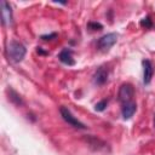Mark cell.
I'll return each mask as SVG.
<instances>
[{
	"label": "cell",
	"mask_w": 155,
	"mask_h": 155,
	"mask_svg": "<svg viewBox=\"0 0 155 155\" xmlns=\"http://www.w3.org/2000/svg\"><path fill=\"white\" fill-rule=\"evenodd\" d=\"M105 107H107V101H102V102H99V103L96 104V110L102 111V110L105 109Z\"/></svg>",
	"instance_id": "cell-11"
},
{
	"label": "cell",
	"mask_w": 155,
	"mask_h": 155,
	"mask_svg": "<svg viewBox=\"0 0 155 155\" xmlns=\"http://www.w3.org/2000/svg\"><path fill=\"white\" fill-rule=\"evenodd\" d=\"M59 59L63 62V63H65V64H69V65H73L75 62H74V59H73V56H71V51L70 50H63L61 53H59Z\"/></svg>",
	"instance_id": "cell-9"
},
{
	"label": "cell",
	"mask_w": 155,
	"mask_h": 155,
	"mask_svg": "<svg viewBox=\"0 0 155 155\" xmlns=\"http://www.w3.org/2000/svg\"><path fill=\"white\" fill-rule=\"evenodd\" d=\"M133 94H134V90H133L132 85H130V84H124V85L120 87V91H119V99H120V102H122V103L125 104V103L132 102Z\"/></svg>",
	"instance_id": "cell-3"
},
{
	"label": "cell",
	"mask_w": 155,
	"mask_h": 155,
	"mask_svg": "<svg viewBox=\"0 0 155 155\" xmlns=\"http://www.w3.org/2000/svg\"><path fill=\"white\" fill-rule=\"evenodd\" d=\"M136 108H137V105H136V103H134L133 101H132V102H128V103H125V104L122 105V110H121L122 117H124V119H130V117L134 114Z\"/></svg>",
	"instance_id": "cell-8"
},
{
	"label": "cell",
	"mask_w": 155,
	"mask_h": 155,
	"mask_svg": "<svg viewBox=\"0 0 155 155\" xmlns=\"http://www.w3.org/2000/svg\"><path fill=\"white\" fill-rule=\"evenodd\" d=\"M7 54L12 62H21L25 56V47L18 41H10L7 45Z\"/></svg>",
	"instance_id": "cell-1"
},
{
	"label": "cell",
	"mask_w": 155,
	"mask_h": 155,
	"mask_svg": "<svg viewBox=\"0 0 155 155\" xmlns=\"http://www.w3.org/2000/svg\"><path fill=\"white\" fill-rule=\"evenodd\" d=\"M108 79V70L104 68V67H101L97 69V71L94 73V76H93V80L97 85H103Z\"/></svg>",
	"instance_id": "cell-7"
},
{
	"label": "cell",
	"mask_w": 155,
	"mask_h": 155,
	"mask_svg": "<svg viewBox=\"0 0 155 155\" xmlns=\"http://www.w3.org/2000/svg\"><path fill=\"white\" fill-rule=\"evenodd\" d=\"M59 111H61V115H62V117L64 119V121H67V122H68L69 125H71L73 127H76V128H85V127H86L81 121H79V120L70 113V110H69L68 108L62 107V108L59 109Z\"/></svg>",
	"instance_id": "cell-2"
},
{
	"label": "cell",
	"mask_w": 155,
	"mask_h": 155,
	"mask_svg": "<svg viewBox=\"0 0 155 155\" xmlns=\"http://www.w3.org/2000/svg\"><path fill=\"white\" fill-rule=\"evenodd\" d=\"M140 25H142V27H145V28H150V27H151V21H150V18H149V17L143 18V19L140 21Z\"/></svg>",
	"instance_id": "cell-10"
},
{
	"label": "cell",
	"mask_w": 155,
	"mask_h": 155,
	"mask_svg": "<svg viewBox=\"0 0 155 155\" xmlns=\"http://www.w3.org/2000/svg\"><path fill=\"white\" fill-rule=\"evenodd\" d=\"M56 36V34H51V35H44L42 36V39H45V40H50V38H54Z\"/></svg>",
	"instance_id": "cell-13"
},
{
	"label": "cell",
	"mask_w": 155,
	"mask_h": 155,
	"mask_svg": "<svg viewBox=\"0 0 155 155\" xmlns=\"http://www.w3.org/2000/svg\"><path fill=\"white\" fill-rule=\"evenodd\" d=\"M88 28L90 29H93V30H99V29H102V25L99 24V23H88Z\"/></svg>",
	"instance_id": "cell-12"
},
{
	"label": "cell",
	"mask_w": 155,
	"mask_h": 155,
	"mask_svg": "<svg viewBox=\"0 0 155 155\" xmlns=\"http://www.w3.org/2000/svg\"><path fill=\"white\" fill-rule=\"evenodd\" d=\"M153 74H154V69H153V65H151L150 61L144 59L143 61V80H144V84H149L151 81Z\"/></svg>",
	"instance_id": "cell-6"
},
{
	"label": "cell",
	"mask_w": 155,
	"mask_h": 155,
	"mask_svg": "<svg viewBox=\"0 0 155 155\" xmlns=\"http://www.w3.org/2000/svg\"><path fill=\"white\" fill-rule=\"evenodd\" d=\"M1 18H2V23L5 25L10 24L12 21V11H11V6L7 1H1Z\"/></svg>",
	"instance_id": "cell-5"
},
{
	"label": "cell",
	"mask_w": 155,
	"mask_h": 155,
	"mask_svg": "<svg viewBox=\"0 0 155 155\" xmlns=\"http://www.w3.org/2000/svg\"><path fill=\"white\" fill-rule=\"evenodd\" d=\"M116 40H117V35L115 33H109V34H107V35H104V36H102L99 39L98 47L101 50H103V51L109 50L111 46H114V44L116 42Z\"/></svg>",
	"instance_id": "cell-4"
}]
</instances>
